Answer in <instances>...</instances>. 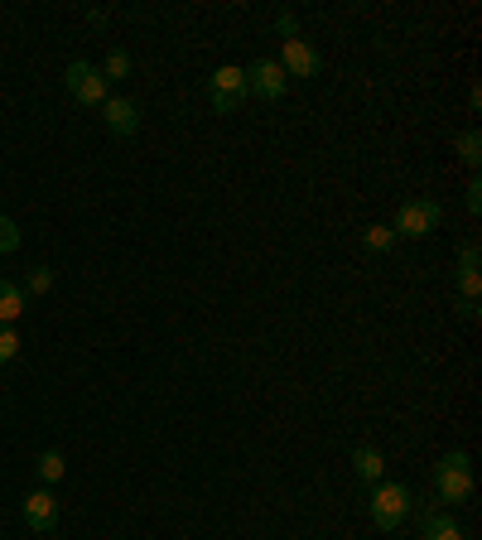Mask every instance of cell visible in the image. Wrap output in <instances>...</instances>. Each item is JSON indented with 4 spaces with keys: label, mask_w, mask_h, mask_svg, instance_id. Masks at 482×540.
Wrapping results in <instances>:
<instances>
[{
    "label": "cell",
    "mask_w": 482,
    "mask_h": 540,
    "mask_svg": "<svg viewBox=\"0 0 482 540\" xmlns=\"http://www.w3.org/2000/svg\"><path fill=\"white\" fill-rule=\"evenodd\" d=\"M15 357H20V333H15L10 324H0V367L15 362Z\"/></svg>",
    "instance_id": "18"
},
{
    "label": "cell",
    "mask_w": 482,
    "mask_h": 540,
    "mask_svg": "<svg viewBox=\"0 0 482 540\" xmlns=\"http://www.w3.org/2000/svg\"><path fill=\"white\" fill-rule=\"evenodd\" d=\"M362 246H367V251H376V256H386V251L396 246V232L376 222V227H367V232H362Z\"/></svg>",
    "instance_id": "14"
},
{
    "label": "cell",
    "mask_w": 482,
    "mask_h": 540,
    "mask_svg": "<svg viewBox=\"0 0 482 540\" xmlns=\"http://www.w3.org/2000/svg\"><path fill=\"white\" fill-rule=\"evenodd\" d=\"M434 492H439V502H468L473 497V463H468V454H449V459L434 468Z\"/></svg>",
    "instance_id": "2"
},
{
    "label": "cell",
    "mask_w": 482,
    "mask_h": 540,
    "mask_svg": "<svg viewBox=\"0 0 482 540\" xmlns=\"http://www.w3.org/2000/svg\"><path fill=\"white\" fill-rule=\"evenodd\" d=\"M102 78H107V82L131 78V54H126V49H111L107 63H102Z\"/></svg>",
    "instance_id": "16"
},
{
    "label": "cell",
    "mask_w": 482,
    "mask_h": 540,
    "mask_svg": "<svg viewBox=\"0 0 482 540\" xmlns=\"http://www.w3.org/2000/svg\"><path fill=\"white\" fill-rule=\"evenodd\" d=\"M34 468H39V478H44V483H58V478L68 473V463H63V454H58V449H44Z\"/></svg>",
    "instance_id": "15"
},
{
    "label": "cell",
    "mask_w": 482,
    "mask_h": 540,
    "mask_svg": "<svg viewBox=\"0 0 482 540\" xmlns=\"http://www.w3.org/2000/svg\"><path fill=\"white\" fill-rule=\"evenodd\" d=\"M458 160L468 164V169H478V164H482V131H463V135H458Z\"/></svg>",
    "instance_id": "13"
},
{
    "label": "cell",
    "mask_w": 482,
    "mask_h": 540,
    "mask_svg": "<svg viewBox=\"0 0 482 540\" xmlns=\"http://www.w3.org/2000/svg\"><path fill=\"white\" fill-rule=\"evenodd\" d=\"M275 29H280L285 39H299V20L290 15V10H280V15H275Z\"/></svg>",
    "instance_id": "21"
},
{
    "label": "cell",
    "mask_w": 482,
    "mask_h": 540,
    "mask_svg": "<svg viewBox=\"0 0 482 540\" xmlns=\"http://www.w3.org/2000/svg\"><path fill=\"white\" fill-rule=\"evenodd\" d=\"M352 468H357V478H362V483H381V473H386V459H381V449L362 444V449L352 454Z\"/></svg>",
    "instance_id": "11"
},
{
    "label": "cell",
    "mask_w": 482,
    "mask_h": 540,
    "mask_svg": "<svg viewBox=\"0 0 482 540\" xmlns=\"http://www.w3.org/2000/svg\"><path fill=\"white\" fill-rule=\"evenodd\" d=\"M439 222H444V208H439L434 198H410V203L396 208L391 232H396V237H429V232H439Z\"/></svg>",
    "instance_id": "4"
},
{
    "label": "cell",
    "mask_w": 482,
    "mask_h": 540,
    "mask_svg": "<svg viewBox=\"0 0 482 540\" xmlns=\"http://www.w3.org/2000/svg\"><path fill=\"white\" fill-rule=\"evenodd\" d=\"M463 203H468V213H482V179L468 184V198H463Z\"/></svg>",
    "instance_id": "23"
},
{
    "label": "cell",
    "mask_w": 482,
    "mask_h": 540,
    "mask_svg": "<svg viewBox=\"0 0 482 540\" xmlns=\"http://www.w3.org/2000/svg\"><path fill=\"white\" fill-rule=\"evenodd\" d=\"M10 251H20V227L0 213V256H10Z\"/></svg>",
    "instance_id": "19"
},
{
    "label": "cell",
    "mask_w": 482,
    "mask_h": 540,
    "mask_svg": "<svg viewBox=\"0 0 482 540\" xmlns=\"http://www.w3.org/2000/svg\"><path fill=\"white\" fill-rule=\"evenodd\" d=\"M246 92H256L261 102H280V97L290 92V78H285V68H280L275 58H256V63L246 68Z\"/></svg>",
    "instance_id": "6"
},
{
    "label": "cell",
    "mask_w": 482,
    "mask_h": 540,
    "mask_svg": "<svg viewBox=\"0 0 482 540\" xmlns=\"http://www.w3.org/2000/svg\"><path fill=\"white\" fill-rule=\"evenodd\" d=\"M49 290H54V270L34 266V275H29V295H49Z\"/></svg>",
    "instance_id": "20"
},
{
    "label": "cell",
    "mask_w": 482,
    "mask_h": 540,
    "mask_svg": "<svg viewBox=\"0 0 482 540\" xmlns=\"http://www.w3.org/2000/svg\"><path fill=\"white\" fill-rule=\"evenodd\" d=\"M68 92H73V102L82 107H102L107 102V78H102V68L97 63H68Z\"/></svg>",
    "instance_id": "5"
},
{
    "label": "cell",
    "mask_w": 482,
    "mask_h": 540,
    "mask_svg": "<svg viewBox=\"0 0 482 540\" xmlns=\"http://www.w3.org/2000/svg\"><path fill=\"white\" fill-rule=\"evenodd\" d=\"M458 290H463V304H468V309H478L482 275H478V270H458Z\"/></svg>",
    "instance_id": "17"
},
{
    "label": "cell",
    "mask_w": 482,
    "mask_h": 540,
    "mask_svg": "<svg viewBox=\"0 0 482 540\" xmlns=\"http://www.w3.org/2000/svg\"><path fill=\"white\" fill-rule=\"evenodd\" d=\"M410 512H415V497H410V487L405 483H372L367 516L376 521V531H401Z\"/></svg>",
    "instance_id": "1"
},
{
    "label": "cell",
    "mask_w": 482,
    "mask_h": 540,
    "mask_svg": "<svg viewBox=\"0 0 482 540\" xmlns=\"http://www.w3.org/2000/svg\"><path fill=\"white\" fill-rule=\"evenodd\" d=\"M478 256H482L478 242H468L463 246V256H458V270H478Z\"/></svg>",
    "instance_id": "22"
},
{
    "label": "cell",
    "mask_w": 482,
    "mask_h": 540,
    "mask_svg": "<svg viewBox=\"0 0 482 540\" xmlns=\"http://www.w3.org/2000/svg\"><path fill=\"white\" fill-rule=\"evenodd\" d=\"M29 309V299L20 285H10V280H0V324H10L15 328V319Z\"/></svg>",
    "instance_id": "10"
},
{
    "label": "cell",
    "mask_w": 482,
    "mask_h": 540,
    "mask_svg": "<svg viewBox=\"0 0 482 540\" xmlns=\"http://www.w3.org/2000/svg\"><path fill=\"white\" fill-rule=\"evenodd\" d=\"M280 68H285V78H319L323 73V58L319 49L309 44V39H285V49H280V58H275Z\"/></svg>",
    "instance_id": "7"
},
{
    "label": "cell",
    "mask_w": 482,
    "mask_h": 540,
    "mask_svg": "<svg viewBox=\"0 0 482 540\" xmlns=\"http://www.w3.org/2000/svg\"><path fill=\"white\" fill-rule=\"evenodd\" d=\"M425 540H463V526H458L449 512H429L425 516Z\"/></svg>",
    "instance_id": "12"
},
{
    "label": "cell",
    "mask_w": 482,
    "mask_h": 540,
    "mask_svg": "<svg viewBox=\"0 0 482 540\" xmlns=\"http://www.w3.org/2000/svg\"><path fill=\"white\" fill-rule=\"evenodd\" d=\"M102 116H107L111 135H135L140 131V107H135L131 97H107V102H102Z\"/></svg>",
    "instance_id": "9"
},
{
    "label": "cell",
    "mask_w": 482,
    "mask_h": 540,
    "mask_svg": "<svg viewBox=\"0 0 482 540\" xmlns=\"http://www.w3.org/2000/svg\"><path fill=\"white\" fill-rule=\"evenodd\" d=\"M246 97H251V92H246V68H237V63H222L213 78H208V102H213L217 116H232V111H241Z\"/></svg>",
    "instance_id": "3"
},
{
    "label": "cell",
    "mask_w": 482,
    "mask_h": 540,
    "mask_svg": "<svg viewBox=\"0 0 482 540\" xmlns=\"http://www.w3.org/2000/svg\"><path fill=\"white\" fill-rule=\"evenodd\" d=\"M20 516H25L29 531H39V536H49L58 526V497L49 487H39V492H29L25 502H20Z\"/></svg>",
    "instance_id": "8"
}]
</instances>
